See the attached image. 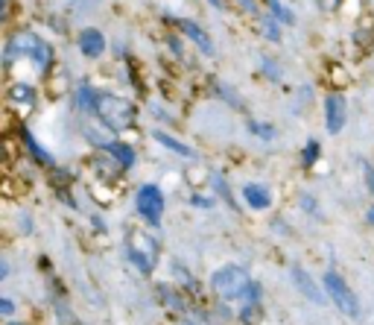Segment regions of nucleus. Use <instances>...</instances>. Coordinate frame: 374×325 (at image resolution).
Instances as JSON below:
<instances>
[{"instance_id":"obj_16","label":"nucleus","mask_w":374,"mask_h":325,"mask_svg":"<svg viewBox=\"0 0 374 325\" xmlns=\"http://www.w3.org/2000/svg\"><path fill=\"white\" fill-rule=\"evenodd\" d=\"M76 103H79V109L82 111H94V103H96V91L91 88V85H82L76 91Z\"/></svg>"},{"instance_id":"obj_19","label":"nucleus","mask_w":374,"mask_h":325,"mask_svg":"<svg viewBox=\"0 0 374 325\" xmlns=\"http://www.w3.org/2000/svg\"><path fill=\"white\" fill-rule=\"evenodd\" d=\"M264 32H266V36H269L272 41H278V39H281V32H278V24H275V18H269V21H266Z\"/></svg>"},{"instance_id":"obj_21","label":"nucleus","mask_w":374,"mask_h":325,"mask_svg":"<svg viewBox=\"0 0 374 325\" xmlns=\"http://www.w3.org/2000/svg\"><path fill=\"white\" fill-rule=\"evenodd\" d=\"M363 170H366V182H368V188H371V193H374V167H371V165H363Z\"/></svg>"},{"instance_id":"obj_15","label":"nucleus","mask_w":374,"mask_h":325,"mask_svg":"<svg viewBox=\"0 0 374 325\" xmlns=\"http://www.w3.org/2000/svg\"><path fill=\"white\" fill-rule=\"evenodd\" d=\"M24 144H27V150H29L32 155H36V158L41 161V165H47V167H50V165H53V155H50V153H47V150H44V147H41V144H38L36 138H32L29 132H24Z\"/></svg>"},{"instance_id":"obj_3","label":"nucleus","mask_w":374,"mask_h":325,"mask_svg":"<svg viewBox=\"0 0 374 325\" xmlns=\"http://www.w3.org/2000/svg\"><path fill=\"white\" fill-rule=\"evenodd\" d=\"M322 282H324V293H328V299H331L343 314H348V317H354V319L363 314V311H360V299H357V293L345 284V279H343L339 272L328 270Z\"/></svg>"},{"instance_id":"obj_11","label":"nucleus","mask_w":374,"mask_h":325,"mask_svg":"<svg viewBox=\"0 0 374 325\" xmlns=\"http://www.w3.org/2000/svg\"><path fill=\"white\" fill-rule=\"evenodd\" d=\"M178 27H182V32H185V36H187V39H190L193 44L199 47V50H202L205 56H214V41L208 39V32H205L202 27H196V24H193V21H182V24H178Z\"/></svg>"},{"instance_id":"obj_5","label":"nucleus","mask_w":374,"mask_h":325,"mask_svg":"<svg viewBox=\"0 0 374 325\" xmlns=\"http://www.w3.org/2000/svg\"><path fill=\"white\" fill-rule=\"evenodd\" d=\"M135 208L150 226H158L161 217H164V193H161V188L158 185H143L138 191V197H135Z\"/></svg>"},{"instance_id":"obj_18","label":"nucleus","mask_w":374,"mask_h":325,"mask_svg":"<svg viewBox=\"0 0 374 325\" xmlns=\"http://www.w3.org/2000/svg\"><path fill=\"white\" fill-rule=\"evenodd\" d=\"M269 9L275 12V18H281L284 24H289V21H292V12H287V9L281 6V0H269Z\"/></svg>"},{"instance_id":"obj_14","label":"nucleus","mask_w":374,"mask_h":325,"mask_svg":"<svg viewBox=\"0 0 374 325\" xmlns=\"http://www.w3.org/2000/svg\"><path fill=\"white\" fill-rule=\"evenodd\" d=\"M9 97H12L15 103L32 106V103H36V88H32V85H27V83H15V85L9 88Z\"/></svg>"},{"instance_id":"obj_10","label":"nucleus","mask_w":374,"mask_h":325,"mask_svg":"<svg viewBox=\"0 0 374 325\" xmlns=\"http://www.w3.org/2000/svg\"><path fill=\"white\" fill-rule=\"evenodd\" d=\"M243 200H246V205L254 208V211H266V208L272 205V193H269V188H264V185L249 182L246 188H243Z\"/></svg>"},{"instance_id":"obj_7","label":"nucleus","mask_w":374,"mask_h":325,"mask_svg":"<svg viewBox=\"0 0 374 325\" xmlns=\"http://www.w3.org/2000/svg\"><path fill=\"white\" fill-rule=\"evenodd\" d=\"M324 120H328V132L339 135L345 126V97L343 94H331L324 100Z\"/></svg>"},{"instance_id":"obj_1","label":"nucleus","mask_w":374,"mask_h":325,"mask_svg":"<svg viewBox=\"0 0 374 325\" xmlns=\"http://www.w3.org/2000/svg\"><path fill=\"white\" fill-rule=\"evenodd\" d=\"M18 56H27L38 71H47V68H50V62H53L50 44L41 41L36 32H15V36L9 39V44H6V62L18 59Z\"/></svg>"},{"instance_id":"obj_17","label":"nucleus","mask_w":374,"mask_h":325,"mask_svg":"<svg viewBox=\"0 0 374 325\" xmlns=\"http://www.w3.org/2000/svg\"><path fill=\"white\" fill-rule=\"evenodd\" d=\"M319 155H322L319 141H307V144H304V153H301V165H304V167H313Z\"/></svg>"},{"instance_id":"obj_4","label":"nucleus","mask_w":374,"mask_h":325,"mask_svg":"<svg viewBox=\"0 0 374 325\" xmlns=\"http://www.w3.org/2000/svg\"><path fill=\"white\" fill-rule=\"evenodd\" d=\"M249 284H252V282H249V272L243 270V267H234V264L222 267V270H217L214 275H210V287H214L217 293L225 296V299H237V296H243Z\"/></svg>"},{"instance_id":"obj_8","label":"nucleus","mask_w":374,"mask_h":325,"mask_svg":"<svg viewBox=\"0 0 374 325\" xmlns=\"http://www.w3.org/2000/svg\"><path fill=\"white\" fill-rule=\"evenodd\" d=\"M289 279H292V284H296L299 290H301V293L307 296V299H310V302H316V305H322L324 302V293H322V287L310 279V272H307V270H301V267H292L289 270Z\"/></svg>"},{"instance_id":"obj_22","label":"nucleus","mask_w":374,"mask_h":325,"mask_svg":"<svg viewBox=\"0 0 374 325\" xmlns=\"http://www.w3.org/2000/svg\"><path fill=\"white\" fill-rule=\"evenodd\" d=\"M6 275H9V267H6V261H3V258H0V282H3Z\"/></svg>"},{"instance_id":"obj_23","label":"nucleus","mask_w":374,"mask_h":325,"mask_svg":"<svg viewBox=\"0 0 374 325\" xmlns=\"http://www.w3.org/2000/svg\"><path fill=\"white\" fill-rule=\"evenodd\" d=\"M319 4H322V9H333V6L339 4V0H319Z\"/></svg>"},{"instance_id":"obj_25","label":"nucleus","mask_w":374,"mask_h":325,"mask_svg":"<svg viewBox=\"0 0 374 325\" xmlns=\"http://www.w3.org/2000/svg\"><path fill=\"white\" fill-rule=\"evenodd\" d=\"M210 4H214V6H222V0H210Z\"/></svg>"},{"instance_id":"obj_13","label":"nucleus","mask_w":374,"mask_h":325,"mask_svg":"<svg viewBox=\"0 0 374 325\" xmlns=\"http://www.w3.org/2000/svg\"><path fill=\"white\" fill-rule=\"evenodd\" d=\"M106 150L117 158V165H120V167H132V165H135V153H132V147H129V144L108 141V147H106Z\"/></svg>"},{"instance_id":"obj_9","label":"nucleus","mask_w":374,"mask_h":325,"mask_svg":"<svg viewBox=\"0 0 374 325\" xmlns=\"http://www.w3.org/2000/svg\"><path fill=\"white\" fill-rule=\"evenodd\" d=\"M79 50H82V56H88V59L103 56L106 36H103L100 29H82V32H79Z\"/></svg>"},{"instance_id":"obj_12","label":"nucleus","mask_w":374,"mask_h":325,"mask_svg":"<svg viewBox=\"0 0 374 325\" xmlns=\"http://www.w3.org/2000/svg\"><path fill=\"white\" fill-rule=\"evenodd\" d=\"M152 138H155V141H158L164 150H170V153H178V155H185V158H193V150H190V147H185V144L178 141V138H173V135H167V132H161V129H155V132H152Z\"/></svg>"},{"instance_id":"obj_6","label":"nucleus","mask_w":374,"mask_h":325,"mask_svg":"<svg viewBox=\"0 0 374 325\" xmlns=\"http://www.w3.org/2000/svg\"><path fill=\"white\" fill-rule=\"evenodd\" d=\"M126 252H129V261H132L138 270L150 272V270L155 267V255H158V249H155V243H152L150 237H146V235L132 232V237H129V243H126Z\"/></svg>"},{"instance_id":"obj_20","label":"nucleus","mask_w":374,"mask_h":325,"mask_svg":"<svg viewBox=\"0 0 374 325\" xmlns=\"http://www.w3.org/2000/svg\"><path fill=\"white\" fill-rule=\"evenodd\" d=\"M0 314H3V317H12V314H15V302L6 299V296H0Z\"/></svg>"},{"instance_id":"obj_24","label":"nucleus","mask_w":374,"mask_h":325,"mask_svg":"<svg viewBox=\"0 0 374 325\" xmlns=\"http://www.w3.org/2000/svg\"><path fill=\"white\" fill-rule=\"evenodd\" d=\"M3 9H6V6H3V0H0V24H3Z\"/></svg>"},{"instance_id":"obj_2","label":"nucleus","mask_w":374,"mask_h":325,"mask_svg":"<svg viewBox=\"0 0 374 325\" xmlns=\"http://www.w3.org/2000/svg\"><path fill=\"white\" fill-rule=\"evenodd\" d=\"M94 115L103 120V126L115 129V132H123L135 123V109L129 106L123 97L117 94H106V91H96V103H94Z\"/></svg>"}]
</instances>
